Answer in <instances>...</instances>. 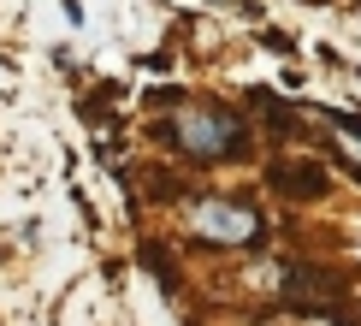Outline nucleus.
<instances>
[{"mask_svg":"<svg viewBox=\"0 0 361 326\" xmlns=\"http://www.w3.org/2000/svg\"><path fill=\"white\" fill-rule=\"evenodd\" d=\"M195 226H202L214 243H249L255 237V214L237 202H202L195 207Z\"/></svg>","mask_w":361,"mask_h":326,"instance_id":"obj_2","label":"nucleus"},{"mask_svg":"<svg viewBox=\"0 0 361 326\" xmlns=\"http://www.w3.org/2000/svg\"><path fill=\"white\" fill-rule=\"evenodd\" d=\"M172 137L195 160H219V155H237L243 148V125L231 113H219V107H184L172 119Z\"/></svg>","mask_w":361,"mask_h":326,"instance_id":"obj_1","label":"nucleus"}]
</instances>
